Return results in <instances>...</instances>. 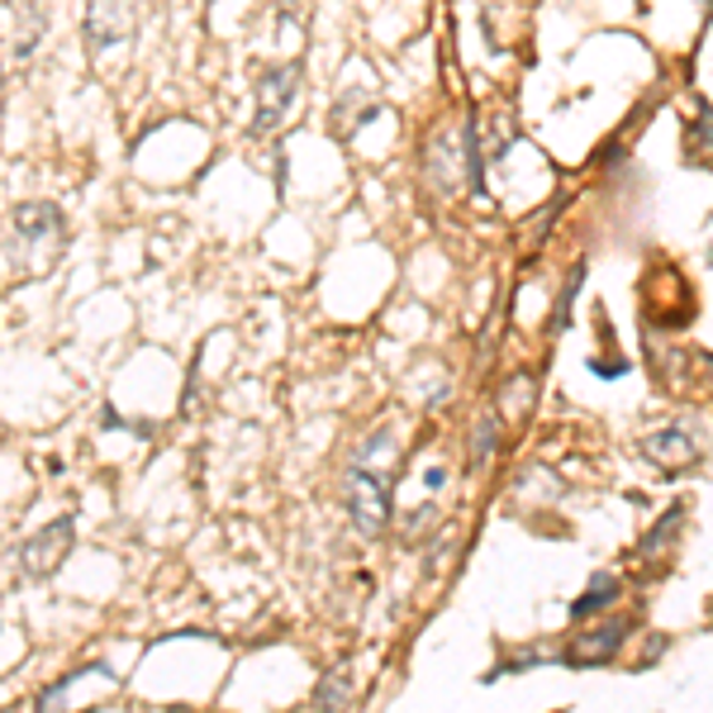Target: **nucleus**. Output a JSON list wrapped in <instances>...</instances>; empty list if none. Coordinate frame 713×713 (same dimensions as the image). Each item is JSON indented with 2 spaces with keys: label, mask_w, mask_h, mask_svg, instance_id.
<instances>
[{
  "label": "nucleus",
  "mask_w": 713,
  "mask_h": 713,
  "mask_svg": "<svg viewBox=\"0 0 713 713\" xmlns=\"http://www.w3.org/2000/svg\"><path fill=\"white\" fill-rule=\"evenodd\" d=\"M129 33H133V10L129 6H91L87 10V39H91V48L124 43Z\"/></svg>",
  "instance_id": "7"
},
{
  "label": "nucleus",
  "mask_w": 713,
  "mask_h": 713,
  "mask_svg": "<svg viewBox=\"0 0 713 713\" xmlns=\"http://www.w3.org/2000/svg\"><path fill=\"white\" fill-rule=\"evenodd\" d=\"M100 423H106V429H129V423L119 419V414L110 410V404H106V410H100ZM133 433H143V438H152V429H148V423H139V429H133Z\"/></svg>",
  "instance_id": "14"
},
{
  "label": "nucleus",
  "mask_w": 713,
  "mask_h": 713,
  "mask_svg": "<svg viewBox=\"0 0 713 713\" xmlns=\"http://www.w3.org/2000/svg\"><path fill=\"white\" fill-rule=\"evenodd\" d=\"M619 590H623V585H619V575H609V571H604V575H594V581L585 585V594H581V600H571V619H575V623L600 619L604 609L619 600Z\"/></svg>",
  "instance_id": "8"
},
{
  "label": "nucleus",
  "mask_w": 713,
  "mask_h": 713,
  "mask_svg": "<svg viewBox=\"0 0 713 713\" xmlns=\"http://www.w3.org/2000/svg\"><path fill=\"white\" fill-rule=\"evenodd\" d=\"M581 281H585V267H575V271H571V281H566V291L556 295V314H552V324H548L552 333H556V329H566V319H571V300H575V291H581Z\"/></svg>",
  "instance_id": "13"
},
{
  "label": "nucleus",
  "mask_w": 713,
  "mask_h": 713,
  "mask_svg": "<svg viewBox=\"0 0 713 713\" xmlns=\"http://www.w3.org/2000/svg\"><path fill=\"white\" fill-rule=\"evenodd\" d=\"M348 704H352V675H348V666H338V671H329L324 681H319L314 709L319 713H348Z\"/></svg>",
  "instance_id": "9"
},
{
  "label": "nucleus",
  "mask_w": 713,
  "mask_h": 713,
  "mask_svg": "<svg viewBox=\"0 0 713 713\" xmlns=\"http://www.w3.org/2000/svg\"><path fill=\"white\" fill-rule=\"evenodd\" d=\"M300 67L285 62V67H267L258 77V114H252V133H277L291 110L300 106Z\"/></svg>",
  "instance_id": "3"
},
{
  "label": "nucleus",
  "mask_w": 713,
  "mask_h": 713,
  "mask_svg": "<svg viewBox=\"0 0 713 713\" xmlns=\"http://www.w3.org/2000/svg\"><path fill=\"white\" fill-rule=\"evenodd\" d=\"M67 548H72V519H53V523H43L39 533H29L20 542V571L29 575V581H48V575L58 571V562L67 556Z\"/></svg>",
  "instance_id": "4"
},
{
  "label": "nucleus",
  "mask_w": 713,
  "mask_h": 713,
  "mask_svg": "<svg viewBox=\"0 0 713 713\" xmlns=\"http://www.w3.org/2000/svg\"><path fill=\"white\" fill-rule=\"evenodd\" d=\"M343 504L362 538H381L390 523V471H371L362 456H352L343 475Z\"/></svg>",
  "instance_id": "2"
},
{
  "label": "nucleus",
  "mask_w": 713,
  "mask_h": 713,
  "mask_svg": "<svg viewBox=\"0 0 713 713\" xmlns=\"http://www.w3.org/2000/svg\"><path fill=\"white\" fill-rule=\"evenodd\" d=\"M495 448H500V419L481 414L475 419V429H471V471H481L490 456H495Z\"/></svg>",
  "instance_id": "10"
},
{
  "label": "nucleus",
  "mask_w": 713,
  "mask_h": 713,
  "mask_svg": "<svg viewBox=\"0 0 713 713\" xmlns=\"http://www.w3.org/2000/svg\"><path fill=\"white\" fill-rule=\"evenodd\" d=\"M637 452L656 466H690V462H700V433H690L685 423H671V429L642 438Z\"/></svg>",
  "instance_id": "5"
},
{
  "label": "nucleus",
  "mask_w": 713,
  "mask_h": 713,
  "mask_svg": "<svg viewBox=\"0 0 713 713\" xmlns=\"http://www.w3.org/2000/svg\"><path fill=\"white\" fill-rule=\"evenodd\" d=\"M10 252L20 267H53L58 252L67 248V214L53 205V200H29V205H20L10 214Z\"/></svg>",
  "instance_id": "1"
},
{
  "label": "nucleus",
  "mask_w": 713,
  "mask_h": 713,
  "mask_svg": "<svg viewBox=\"0 0 713 713\" xmlns=\"http://www.w3.org/2000/svg\"><path fill=\"white\" fill-rule=\"evenodd\" d=\"M627 633H633V623H627V619H609V623H600L594 633H585L581 642H575V647L566 652V661H571V666H600V661H609L623 647Z\"/></svg>",
  "instance_id": "6"
},
{
  "label": "nucleus",
  "mask_w": 713,
  "mask_h": 713,
  "mask_svg": "<svg viewBox=\"0 0 713 713\" xmlns=\"http://www.w3.org/2000/svg\"><path fill=\"white\" fill-rule=\"evenodd\" d=\"M443 481H448V471H443V466H433L429 475H423V485H429V490H443Z\"/></svg>",
  "instance_id": "15"
},
{
  "label": "nucleus",
  "mask_w": 713,
  "mask_h": 713,
  "mask_svg": "<svg viewBox=\"0 0 713 713\" xmlns=\"http://www.w3.org/2000/svg\"><path fill=\"white\" fill-rule=\"evenodd\" d=\"M685 152L694 162H713V110H704L685 133Z\"/></svg>",
  "instance_id": "12"
},
{
  "label": "nucleus",
  "mask_w": 713,
  "mask_h": 713,
  "mask_svg": "<svg viewBox=\"0 0 713 713\" xmlns=\"http://www.w3.org/2000/svg\"><path fill=\"white\" fill-rule=\"evenodd\" d=\"M675 529H681V504H671L666 514L656 519V529L637 542V556H656L661 548H671V533H675Z\"/></svg>",
  "instance_id": "11"
}]
</instances>
